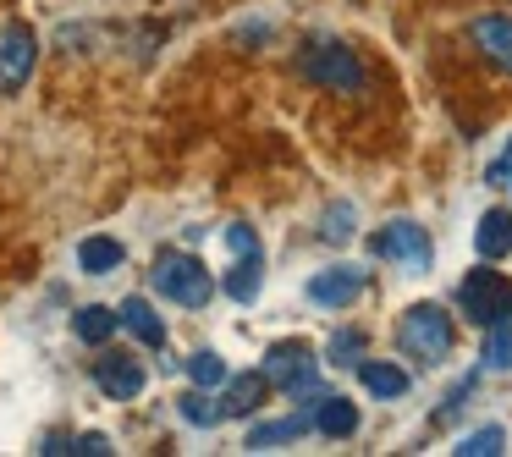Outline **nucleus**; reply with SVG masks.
<instances>
[{"label": "nucleus", "mask_w": 512, "mask_h": 457, "mask_svg": "<svg viewBox=\"0 0 512 457\" xmlns=\"http://www.w3.org/2000/svg\"><path fill=\"white\" fill-rule=\"evenodd\" d=\"M397 347L408 358H424V364H446L457 347V325L441 303H413L397 320Z\"/></svg>", "instance_id": "obj_1"}, {"label": "nucleus", "mask_w": 512, "mask_h": 457, "mask_svg": "<svg viewBox=\"0 0 512 457\" xmlns=\"http://www.w3.org/2000/svg\"><path fill=\"white\" fill-rule=\"evenodd\" d=\"M298 72H303V83H314V89H325V94H364V83H369L364 61H358L347 45H336V39L303 45Z\"/></svg>", "instance_id": "obj_2"}, {"label": "nucleus", "mask_w": 512, "mask_h": 457, "mask_svg": "<svg viewBox=\"0 0 512 457\" xmlns=\"http://www.w3.org/2000/svg\"><path fill=\"white\" fill-rule=\"evenodd\" d=\"M149 287H155L160 298L182 303V309H204V303L215 298V281H210V270H204V259L182 254V248H160L155 270H149Z\"/></svg>", "instance_id": "obj_3"}, {"label": "nucleus", "mask_w": 512, "mask_h": 457, "mask_svg": "<svg viewBox=\"0 0 512 457\" xmlns=\"http://www.w3.org/2000/svg\"><path fill=\"white\" fill-rule=\"evenodd\" d=\"M259 375H265L276 391H287V397H303V408H314V397H320V380H314L320 375V358H314V347L303 342V336L270 347Z\"/></svg>", "instance_id": "obj_4"}, {"label": "nucleus", "mask_w": 512, "mask_h": 457, "mask_svg": "<svg viewBox=\"0 0 512 457\" xmlns=\"http://www.w3.org/2000/svg\"><path fill=\"white\" fill-rule=\"evenodd\" d=\"M457 309H463L468 325H490L496 314L512 309V281L501 276V270H490V259L479 270H468L463 281H457Z\"/></svg>", "instance_id": "obj_5"}, {"label": "nucleus", "mask_w": 512, "mask_h": 457, "mask_svg": "<svg viewBox=\"0 0 512 457\" xmlns=\"http://www.w3.org/2000/svg\"><path fill=\"white\" fill-rule=\"evenodd\" d=\"M369 254L397 259V265H408V270H430L435 248H430V237H424L419 221H391V226H380V232L369 237Z\"/></svg>", "instance_id": "obj_6"}, {"label": "nucleus", "mask_w": 512, "mask_h": 457, "mask_svg": "<svg viewBox=\"0 0 512 457\" xmlns=\"http://www.w3.org/2000/svg\"><path fill=\"white\" fill-rule=\"evenodd\" d=\"M39 61V39L28 23H6L0 28V94H17L28 78H34Z\"/></svg>", "instance_id": "obj_7"}, {"label": "nucleus", "mask_w": 512, "mask_h": 457, "mask_svg": "<svg viewBox=\"0 0 512 457\" xmlns=\"http://www.w3.org/2000/svg\"><path fill=\"white\" fill-rule=\"evenodd\" d=\"M364 287H369V270L331 265V270H320V276H309V303H320V309L336 314V309H353Z\"/></svg>", "instance_id": "obj_8"}, {"label": "nucleus", "mask_w": 512, "mask_h": 457, "mask_svg": "<svg viewBox=\"0 0 512 457\" xmlns=\"http://www.w3.org/2000/svg\"><path fill=\"white\" fill-rule=\"evenodd\" d=\"M468 45H474L479 61H490L501 78H512V17H501V12L474 17V23H468Z\"/></svg>", "instance_id": "obj_9"}, {"label": "nucleus", "mask_w": 512, "mask_h": 457, "mask_svg": "<svg viewBox=\"0 0 512 457\" xmlns=\"http://www.w3.org/2000/svg\"><path fill=\"white\" fill-rule=\"evenodd\" d=\"M94 386H100L111 402H133V397H144L149 375H144V364H138L133 353H105L100 364H94Z\"/></svg>", "instance_id": "obj_10"}, {"label": "nucleus", "mask_w": 512, "mask_h": 457, "mask_svg": "<svg viewBox=\"0 0 512 457\" xmlns=\"http://www.w3.org/2000/svg\"><path fill=\"white\" fill-rule=\"evenodd\" d=\"M314 430L331 435V441H347V435H358V408L342 391H320L314 397Z\"/></svg>", "instance_id": "obj_11"}, {"label": "nucleus", "mask_w": 512, "mask_h": 457, "mask_svg": "<svg viewBox=\"0 0 512 457\" xmlns=\"http://www.w3.org/2000/svg\"><path fill=\"white\" fill-rule=\"evenodd\" d=\"M474 248H479V259H490V265L512 254V210H507V204H496V210L479 215V226H474Z\"/></svg>", "instance_id": "obj_12"}, {"label": "nucleus", "mask_w": 512, "mask_h": 457, "mask_svg": "<svg viewBox=\"0 0 512 457\" xmlns=\"http://www.w3.org/2000/svg\"><path fill=\"white\" fill-rule=\"evenodd\" d=\"M221 386H226V391L215 397V402H221V419H243V413H254L259 402H265L270 380H265V375H226Z\"/></svg>", "instance_id": "obj_13"}, {"label": "nucleus", "mask_w": 512, "mask_h": 457, "mask_svg": "<svg viewBox=\"0 0 512 457\" xmlns=\"http://www.w3.org/2000/svg\"><path fill=\"white\" fill-rule=\"evenodd\" d=\"M314 430V413H287V419H270V424H254L248 430V452H276L287 441H303Z\"/></svg>", "instance_id": "obj_14"}, {"label": "nucleus", "mask_w": 512, "mask_h": 457, "mask_svg": "<svg viewBox=\"0 0 512 457\" xmlns=\"http://www.w3.org/2000/svg\"><path fill=\"white\" fill-rule=\"evenodd\" d=\"M116 325L133 331L144 347H166V320L155 314V303H149V298H127L122 309H116Z\"/></svg>", "instance_id": "obj_15"}, {"label": "nucleus", "mask_w": 512, "mask_h": 457, "mask_svg": "<svg viewBox=\"0 0 512 457\" xmlns=\"http://www.w3.org/2000/svg\"><path fill=\"white\" fill-rule=\"evenodd\" d=\"M122 259H127V248L116 243V237H83L78 243L83 276H111V270H122Z\"/></svg>", "instance_id": "obj_16"}, {"label": "nucleus", "mask_w": 512, "mask_h": 457, "mask_svg": "<svg viewBox=\"0 0 512 457\" xmlns=\"http://www.w3.org/2000/svg\"><path fill=\"white\" fill-rule=\"evenodd\" d=\"M358 380H364L369 397H386V402L391 397H408V386H413L402 364H358Z\"/></svg>", "instance_id": "obj_17"}, {"label": "nucleus", "mask_w": 512, "mask_h": 457, "mask_svg": "<svg viewBox=\"0 0 512 457\" xmlns=\"http://www.w3.org/2000/svg\"><path fill=\"white\" fill-rule=\"evenodd\" d=\"M72 336H78L83 347H100L116 336V309H105V303H89V309L72 314Z\"/></svg>", "instance_id": "obj_18"}, {"label": "nucleus", "mask_w": 512, "mask_h": 457, "mask_svg": "<svg viewBox=\"0 0 512 457\" xmlns=\"http://www.w3.org/2000/svg\"><path fill=\"white\" fill-rule=\"evenodd\" d=\"M259 287H265V259H237V265L226 270V298L232 303H254Z\"/></svg>", "instance_id": "obj_19"}, {"label": "nucleus", "mask_w": 512, "mask_h": 457, "mask_svg": "<svg viewBox=\"0 0 512 457\" xmlns=\"http://www.w3.org/2000/svg\"><path fill=\"white\" fill-rule=\"evenodd\" d=\"M485 369H512V309L485 325Z\"/></svg>", "instance_id": "obj_20"}, {"label": "nucleus", "mask_w": 512, "mask_h": 457, "mask_svg": "<svg viewBox=\"0 0 512 457\" xmlns=\"http://www.w3.org/2000/svg\"><path fill=\"white\" fill-rule=\"evenodd\" d=\"M182 419L199 424V430H215V424H221V402H215L204 386H193L188 397H182Z\"/></svg>", "instance_id": "obj_21"}, {"label": "nucleus", "mask_w": 512, "mask_h": 457, "mask_svg": "<svg viewBox=\"0 0 512 457\" xmlns=\"http://www.w3.org/2000/svg\"><path fill=\"white\" fill-rule=\"evenodd\" d=\"M188 380L193 386H204V391H215L226 380V364H221V353H210V347H199V353L188 358Z\"/></svg>", "instance_id": "obj_22"}, {"label": "nucleus", "mask_w": 512, "mask_h": 457, "mask_svg": "<svg viewBox=\"0 0 512 457\" xmlns=\"http://www.w3.org/2000/svg\"><path fill=\"white\" fill-rule=\"evenodd\" d=\"M501 441H507V430H501V424H485V430H474V435L457 441V457H496Z\"/></svg>", "instance_id": "obj_23"}, {"label": "nucleus", "mask_w": 512, "mask_h": 457, "mask_svg": "<svg viewBox=\"0 0 512 457\" xmlns=\"http://www.w3.org/2000/svg\"><path fill=\"white\" fill-rule=\"evenodd\" d=\"M325 364H364V331H336L325 342Z\"/></svg>", "instance_id": "obj_24"}, {"label": "nucleus", "mask_w": 512, "mask_h": 457, "mask_svg": "<svg viewBox=\"0 0 512 457\" xmlns=\"http://www.w3.org/2000/svg\"><path fill=\"white\" fill-rule=\"evenodd\" d=\"M226 248H232L237 259H265V254H259V232H254V226H243V221L226 226Z\"/></svg>", "instance_id": "obj_25"}, {"label": "nucleus", "mask_w": 512, "mask_h": 457, "mask_svg": "<svg viewBox=\"0 0 512 457\" xmlns=\"http://www.w3.org/2000/svg\"><path fill=\"white\" fill-rule=\"evenodd\" d=\"M325 243H347V237H353V210H347V204H336L331 215H325Z\"/></svg>", "instance_id": "obj_26"}, {"label": "nucleus", "mask_w": 512, "mask_h": 457, "mask_svg": "<svg viewBox=\"0 0 512 457\" xmlns=\"http://www.w3.org/2000/svg\"><path fill=\"white\" fill-rule=\"evenodd\" d=\"M485 182H490V188H501V193H512V138H507V149H501V155L490 160Z\"/></svg>", "instance_id": "obj_27"}]
</instances>
